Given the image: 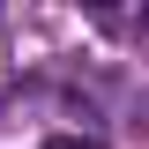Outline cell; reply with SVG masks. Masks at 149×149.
Instances as JSON below:
<instances>
[{
  "label": "cell",
  "mask_w": 149,
  "mask_h": 149,
  "mask_svg": "<svg viewBox=\"0 0 149 149\" xmlns=\"http://www.w3.org/2000/svg\"><path fill=\"white\" fill-rule=\"evenodd\" d=\"M45 149H104V142H97V134H52Z\"/></svg>",
  "instance_id": "obj_1"
},
{
  "label": "cell",
  "mask_w": 149,
  "mask_h": 149,
  "mask_svg": "<svg viewBox=\"0 0 149 149\" xmlns=\"http://www.w3.org/2000/svg\"><path fill=\"white\" fill-rule=\"evenodd\" d=\"M142 30H149V15H142Z\"/></svg>",
  "instance_id": "obj_2"
}]
</instances>
